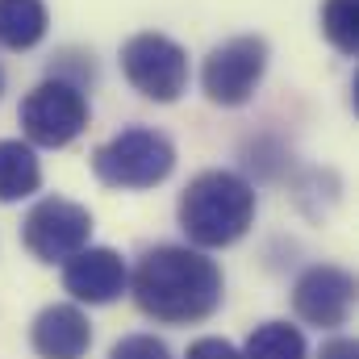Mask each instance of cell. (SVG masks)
I'll use <instances>...</instances> for the list:
<instances>
[{
	"instance_id": "1",
	"label": "cell",
	"mask_w": 359,
	"mask_h": 359,
	"mask_svg": "<svg viewBox=\"0 0 359 359\" xmlns=\"http://www.w3.org/2000/svg\"><path fill=\"white\" fill-rule=\"evenodd\" d=\"M134 301L155 322H201L222 305V271L196 247H155L130 276Z\"/></svg>"
},
{
	"instance_id": "6",
	"label": "cell",
	"mask_w": 359,
	"mask_h": 359,
	"mask_svg": "<svg viewBox=\"0 0 359 359\" xmlns=\"http://www.w3.org/2000/svg\"><path fill=\"white\" fill-rule=\"evenodd\" d=\"M121 72L147 100L172 104L188 88V55L163 34H134L121 46Z\"/></svg>"
},
{
	"instance_id": "7",
	"label": "cell",
	"mask_w": 359,
	"mask_h": 359,
	"mask_svg": "<svg viewBox=\"0 0 359 359\" xmlns=\"http://www.w3.org/2000/svg\"><path fill=\"white\" fill-rule=\"evenodd\" d=\"M21 238L29 247V255H38L42 264H67L76 251H84L92 238V213L76 201L63 196H46L29 209Z\"/></svg>"
},
{
	"instance_id": "13",
	"label": "cell",
	"mask_w": 359,
	"mask_h": 359,
	"mask_svg": "<svg viewBox=\"0 0 359 359\" xmlns=\"http://www.w3.org/2000/svg\"><path fill=\"white\" fill-rule=\"evenodd\" d=\"M243 359H305V339L288 322H264L247 339Z\"/></svg>"
},
{
	"instance_id": "15",
	"label": "cell",
	"mask_w": 359,
	"mask_h": 359,
	"mask_svg": "<svg viewBox=\"0 0 359 359\" xmlns=\"http://www.w3.org/2000/svg\"><path fill=\"white\" fill-rule=\"evenodd\" d=\"M109 359H172L168 351V343L163 339H155V334H130V339H121Z\"/></svg>"
},
{
	"instance_id": "18",
	"label": "cell",
	"mask_w": 359,
	"mask_h": 359,
	"mask_svg": "<svg viewBox=\"0 0 359 359\" xmlns=\"http://www.w3.org/2000/svg\"><path fill=\"white\" fill-rule=\"evenodd\" d=\"M0 88H4V76H0Z\"/></svg>"
},
{
	"instance_id": "2",
	"label": "cell",
	"mask_w": 359,
	"mask_h": 359,
	"mask_svg": "<svg viewBox=\"0 0 359 359\" xmlns=\"http://www.w3.org/2000/svg\"><path fill=\"white\" fill-rule=\"evenodd\" d=\"M255 222V188L234 172H201L180 196V226L196 247H230Z\"/></svg>"
},
{
	"instance_id": "5",
	"label": "cell",
	"mask_w": 359,
	"mask_h": 359,
	"mask_svg": "<svg viewBox=\"0 0 359 359\" xmlns=\"http://www.w3.org/2000/svg\"><path fill=\"white\" fill-rule=\"evenodd\" d=\"M264 72H268V42L255 34H243V38H230L209 50V59L201 67V88L213 104L234 109L255 96Z\"/></svg>"
},
{
	"instance_id": "14",
	"label": "cell",
	"mask_w": 359,
	"mask_h": 359,
	"mask_svg": "<svg viewBox=\"0 0 359 359\" xmlns=\"http://www.w3.org/2000/svg\"><path fill=\"white\" fill-rule=\"evenodd\" d=\"M322 34L339 55L359 50V0H326L322 4Z\"/></svg>"
},
{
	"instance_id": "10",
	"label": "cell",
	"mask_w": 359,
	"mask_h": 359,
	"mask_svg": "<svg viewBox=\"0 0 359 359\" xmlns=\"http://www.w3.org/2000/svg\"><path fill=\"white\" fill-rule=\"evenodd\" d=\"M29 339L42 359H84L92 347V326L80 305H50L34 318Z\"/></svg>"
},
{
	"instance_id": "17",
	"label": "cell",
	"mask_w": 359,
	"mask_h": 359,
	"mask_svg": "<svg viewBox=\"0 0 359 359\" xmlns=\"http://www.w3.org/2000/svg\"><path fill=\"white\" fill-rule=\"evenodd\" d=\"M318 359H359V347L351 343V339H330Z\"/></svg>"
},
{
	"instance_id": "11",
	"label": "cell",
	"mask_w": 359,
	"mask_h": 359,
	"mask_svg": "<svg viewBox=\"0 0 359 359\" xmlns=\"http://www.w3.org/2000/svg\"><path fill=\"white\" fill-rule=\"evenodd\" d=\"M42 184V163L34 155L29 142L17 138H0V201H21L29 192H38Z\"/></svg>"
},
{
	"instance_id": "12",
	"label": "cell",
	"mask_w": 359,
	"mask_h": 359,
	"mask_svg": "<svg viewBox=\"0 0 359 359\" xmlns=\"http://www.w3.org/2000/svg\"><path fill=\"white\" fill-rule=\"evenodd\" d=\"M46 4L42 0H0V46L29 50L46 38Z\"/></svg>"
},
{
	"instance_id": "9",
	"label": "cell",
	"mask_w": 359,
	"mask_h": 359,
	"mask_svg": "<svg viewBox=\"0 0 359 359\" xmlns=\"http://www.w3.org/2000/svg\"><path fill=\"white\" fill-rule=\"evenodd\" d=\"M63 284L84 305H109V301H117L126 292L130 271H126L117 251H109V247H84V251H76L67 259Z\"/></svg>"
},
{
	"instance_id": "8",
	"label": "cell",
	"mask_w": 359,
	"mask_h": 359,
	"mask_svg": "<svg viewBox=\"0 0 359 359\" xmlns=\"http://www.w3.org/2000/svg\"><path fill=\"white\" fill-rule=\"evenodd\" d=\"M351 301H355V280L343 268H309L297 280V292H292V305L297 313L309 322V326H343L347 313H351Z\"/></svg>"
},
{
	"instance_id": "16",
	"label": "cell",
	"mask_w": 359,
	"mask_h": 359,
	"mask_svg": "<svg viewBox=\"0 0 359 359\" xmlns=\"http://www.w3.org/2000/svg\"><path fill=\"white\" fill-rule=\"evenodd\" d=\"M184 359H243V351L226 339H196Z\"/></svg>"
},
{
	"instance_id": "3",
	"label": "cell",
	"mask_w": 359,
	"mask_h": 359,
	"mask_svg": "<svg viewBox=\"0 0 359 359\" xmlns=\"http://www.w3.org/2000/svg\"><path fill=\"white\" fill-rule=\"evenodd\" d=\"M172 168H176L172 138L147 126H130L113 134L92 155V172L109 188H155L172 176Z\"/></svg>"
},
{
	"instance_id": "4",
	"label": "cell",
	"mask_w": 359,
	"mask_h": 359,
	"mask_svg": "<svg viewBox=\"0 0 359 359\" xmlns=\"http://www.w3.org/2000/svg\"><path fill=\"white\" fill-rule=\"evenodd\" d=\"M88 126V96L80 84L67 80H42L21 100V130L34 147H67Z\"/></svg>"
}]
</instances>
